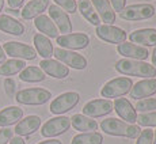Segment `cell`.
<instances>
[{
	"mask_svg": "<svg viewBox=\"0 0 156 144\" xmlns=\"http://www.w3.org/2000/svg\"><path fill=\"white\" fill-rule=\"evenodd\" d=\"M115 71L128 76H139L144 79H151L156 76V68L154 65L148 64L140 60L121 59L115 63Z\"/></svg>",
	"mask_w": 156,
	"mask_h": 144,
	"instance_id": "6da1fadb",
	"label": "cell"
},
{
	"mask_svg": "<svg viewBox=\"0 0 156 144\" xmlns=\"http://www.w3.org/2000/svg\"><path fill=\"white\" fill-rule=\"evenodd\" d=\"M102 131L110 136H118V137H128V139H137L140 135V129L137 125L128 124L125 121L117 118H106L101 122Z\"/></svg>",
	"mask_w": 156,
	"mask_h": 144,
	"instance_id": "7a4b0ae2",
	"label": "cell"
},
{
	"mask_svg": "<svg viewBox=\"0 0 156 144\" xmlns=\"http://www.w3.org/2000/svg\"><path fill=\"white\" fill-rule=\"evenodd\" d=\"M52 98V92L46 88L34 87V88L20 90L15 94V99L20 105H29V106H40L46 103Z\"/></svg>",
	"mask_w": 156,
	"mask_h": 144,
	"instance_id": "3957f363",
	"label": "cell"
},
{
	"mask_svg": "<svg viewBox=\"0 0 156 144\" xmlns=\"http://www.w3.org/2000/svg\"><path fill=\"white\" fill-rule=\"evenodd\" d=\"M133 82L130 77L126 76H121V77H115L106 83L101 90V95L103 98H119L122 95L128 94L130 91Z\"/></svg>",
	"mask_w": 156,
	"mask_h": 144,
	"instance_id": "277c9868",
	"label": "cell"
},
{
	"mask_svg": "<svg viewBox=\"0 0 156 144\" xmlns=\"http://www.w3.org/2000/svg\"><path fill=\"white\" fill-rule=\"evenodd\" d=\"M155 7L148 3H141V4H130L125 7L119 13V18L129 22H137V20H145L149 19L155 15Z\"/></svg>",
	"mask_w": 156,
	"mask_h": 144,
	"instance_id": "5b68a950",
	"label": "cell"
},
{
	"mask_svg": "<svg viewBox=\"0 0 156 144\" xmlns=\"http://www.w3.org/2000/svg\"><path fill=\"white\" fill-rule=\"evenodd\" d=\"M53 56L57 59V61L64 64L65 67H71L73 70H84V68H87V59L83 55L73 52V50L56 48V49H53Z\"/></svg>",
	"mask_w": 156,
	"mask_h": 144,
	"instance_id": "8992f818",
	"label": "cell"
},
{
	"mask_svg": "<svg viewBox=\"0 0 156 144\" xmlns=\"http://www.w3.org/2000/svg\"><path fill=\"white\" fill-rule=\"evenodd\" d=\"M79 99H80V95L75 91L62 92V94H60L58 97L52 101V103H50V113L61 116L62 113H67L71 109H73L79 103Z\"/></svg>",
	"mask_w": 156,
	"mask_h": 144,
	"instance_id": "52a82bcc",
	"label": "cell"
},
{
	"mask_svg": "<svg viewBox=\"0 0 156 144\" xmlns=\"http://www.w3.org/2000/svg\"><path fill=\"white\" fill-rule=\"evenodd\" d=\"M5 56L19 60H34L37 57V52L33 46L27 44L18 42V41H8L3 45Z\"/></svg>",
	"mask_w": 156,
	"mask_h": 144,
	"instance_id": "ba28073f",
	"label": "cell"
},
{
	"mask_svg": "<svg viewBox=\"0 0 156 144\" xmlns=\"http://www.w3.org/2000/svg\"><path fill=\"white\" fill-rule=\"evenodd\" d=\"M58 48L68 50H80L88 46L90 37L84 33H69V34H62L56 38Z\"/></svg>",
	"mask_w": 156,
	"mask_h": 144,
	"instance_id": "9c48e42d",
	"label": "cell"
},
{
	"mask_svg": "<svg viewBox=\"0 0 156 144\" xmlns=\"http://www.w3.org/2000/svg\"><path fill=\"white\" fill-rule=\"evenodd\" d=\"M71 127V120L65 116L53 117V118L48 120L42 125L41 135L44 137H56L58 135L65 133Z\"/></svg>",
	"mask_w": 156,
	"mask_h": 144,
	"instance_id": "30bf717a",
	"label": "cell"
},
{
	"mask_svg": "<svg viewBox=\"0 0 156 144\" xmlns=\"http://www.w3.org/2000/svg\"><path fill=\"white\" fill-rule=\"evenodd\" d=\"M113 112V102L109 99H94L90 101L83 106V116L90 118L107 116Z\"/></svg>",
	"mask_w": 156,
	"mask_h": 144,
	"instance_id": "8fae6325",
	"label": "cell"
},
{
	"mask_svg": "<svg viewBox=\"0 0 156 144\" xmlns=\"http://www.w3.org/2000/svg\"><path fill=\"white\" fill-rule=\"evenodd\" d=\"M97 35L102 41L107 44H122L126 40V33L122 29L113 25H99L97 26Z\"/></svg>",
	"mask_w": 156,
	"mask_h": 144,
	"instance_id": "7c38bea8",
	"label": "cell"
},
{
	"mask_svg": "<svg viewBox=\"0 0 156 144\" xmlns=\"http://www.w3.org/2000/svg\"><path fill=\"white\" fill-rule=\"evenodd\" d=\"M48 8H49V18L56 25L57 30L60 33H62V34H69L72 31V23L68 14L60 7H57L56 4L49 5Z\"/></svg>",
	"mask_w": 156,
	"mask_h": 144,
	"instance_id": "4fadbf2b",
	"label": "cell"
},
{
	"mask_svg": "<svg viewBox=\"0 0 156 144\" xmlns=\"http://www.w3.org/2000/svg\"><path fill=\"white\" fill-rule=\"evenodd\" d=\"M117 52L124 59L140 60V61H144L145 59H148V55H149L147 48L132 44V42H122V44L117 45Z\"/></svg>",
	"mask_w": 156,
	"mask_h": 144,
	"instance_id": "5bb4252c",
	"label": "cell"
},
{
	"mask_svg": "<svg viewBox=\"0 0 156 144\" xmlns=\"http://www.w3.org/2000/svg\"><path fill=\"white\" fill-rule=\"evenodd\" d=\"M130 98L133 99H145L156 92V77L151 79H144L137 82L136 85L132 86L130 88Z\"/></svg>",
	"mask_w": 156,
	"mask_h": 144,
	"instance_id": "9a60e30c",
	"label": "cell"
},
{
	"mask_svg": "<svg viewBox=\"0 0 156 144\" xmlns=\"http://www.w3.org/2000/svg\"><path fill=\"white\" fill-rule=\"evenodd\" d=\"M40 68L44 71V74L49 75L52 77H56V79H64L69 75V68L65 67L64 64H61L57 60L52 59L42 60L40 63Z\"/></svg>",
	"mask_w": 156,
	"mask_h": 144,
	"instance_id": "2e32d148",
	"label": "cell"
},
{
	"mask_svg": "<svg viewBox=\"0 0 156 144\" xmlns=\"http://www.w3.org/2000/svg\"><path fill=\"white\" fill-rule=\"evenodd\" d=\"M132 44H139L140 46H156V29H139L129 34Z\"/></svg>",
	"mask_w": 156,
	"mask_h": 144,
	"instance_id": "e0dca14e",
	"label": "cell"
},
{
	"mask_svg": "<svg viewBox=\"0 0 156 144\" xmlns=\"http://www.w3.org/2000/svg\"><path fill=\"white\" fill-rule=\"evenodd\" d=\"M113 107L115 109V113L125 120L128 124H134L137 120V112L134 110L133 105L129 102L126 98H117L115 102L113 103Z\"/></svg>",
	"mask_w": 156,
	"mask_h": 144,
	"instance_id": "ac0fdd59",
	"label": "cell"
},
{
	"mask_svg": "<svg viewBox=\"0 0 156 144\" xmlns=\"http://www.w3.org/2000/svg\"><path fill=\"white\" fill-rule=\"evenodd\" d=\"M41 127V118L38 116H27L22 118L16 125H15L14 132L18 136H30L34 132H37Z\"/></svg>",
	"mask_w": 156,
	"mask_h": 144,
	"instance_id": "d6986e66",
	"label": "cell"
},
{
	"mask_svg": "<svg viewBox=\"0 0 156 144\" xmlns=\"http://www.w3.org/2000/svg\"><path fill=\"white\" fill-rule=\"evenodd\" d=\"M48 7H49V0H30L20 11V16L26 20L35 19L37 16L42 15Z\"/></svg>",
	"mask_w": 156,
	"mask_h": 144,
	"instance_id": "ffe728a7",
	"label": "cell"
},
{
	"mask_svg": "<svg viewBox=\"0 0 156 144\" xmlns=\"http://www.w3.org/2000/svg\"><path fill=\"white\" fill-rule=\"evenodd\" d=\"M95 11L103 25H113L115 20V13L113 11V7L110 4V0H91Z\"/></svg>",
	"mask_w": 156,
	"mask_h": 144,
	"instance_id": "44dd1931",
	"label": "cell"
},
{
	"mask_svg": "<svg viewBox=\"0 0 156 144\" xmlns=\"http://www.w3.org/2000/svg\"><path fill=\"white\" fill-rule=\"evenodd\" d=\"M0 31L11 35H22L25 33V25L7 14L0 15Z\"/></svg>",
	"mask_w": 156,
	"mask_h": 144,
	"instance_id": "7402d4cb",
	"label": "cell"
},
{
	"mask_svg": "<svg viewBox=\"0 0 156 144\" xmlns=\"http://www.w3.org/2000/svg\"><path fill=\"white\" fill-rule=\"evenodd\" d=\"M23 117V110L18 106H8L0 110V127L5 128L18 124Z\"/></svg>",
	"mask_w": 156,
	"mask_h": 144,
	"instance_id": "603a6c76",
	"label": "cell"
},
{
	"mask_svg": "<svg viewBox=\"0 0 156 144\" xmlns=\"http://www.w3.org/2000/svg\"><path fill=\"white\" fill-rule=\"evenodd\" d=\"M34 26L41 34L46 35L48 38H57L58 37V30L56 25L52 22L49 16L46 15H40L34 19Z\"/></svg>",
	"mask_w": 156,
	"mask_h": 144,
	"instance_id": "cb8c5ba5",
	"label": "cell"
},
{
	"mask_svg": "<svg viewBox=\"0 0 156 144\" xmlns=\"http://www.w3.org/2000/svg\"><path fill=\"white\" fill-rule=\"evenodd\" d=\"M69 120H71L72 127L76 131H80L82 133H84V132H95L98 129L97 121L83 114H73L72 118Z\"/></svg>",
	"mask_w": 156,
	"mask_h": 144,
	"instance_id": "d4e9b609",
	"label": "cell"
},
{
	"mask_svg": "<svg viewBox=\"0 0 156 144\" xmlns=\"http://www.w3.org/2000/svg\"><path fill=\"white\" fill-rule=\"evenodd\" d=\"M33 41H34L35 52L41 57H44V60L50 59L53 56V45L50 42V38H48L44 34H35Z\"/></svg>",
	"mask_w": 156,
	"mask_h": 144,
	"instance_id": "484cf974",
	"label": "cell"
},
{
	"mask_svg": "<svg viewBox=\"0 0 156 144\" xmlns=\"http://www.w3.org/2000/svg\"><path fill=\"white\" fill-rule=\"evenodd\" d=\"M77 8H79V11H80V15H82L88 23H91V25H94V26L101 25V19H99V16H98L97 11H95L94 5H92L91 0H79Z\"/></svg>",
	"mask_w": 156,
	"mask_h": 144,
	"instance_id": "4316f807",
	"label": "cell"
},
{
	"mask_svg": "<svg viewBox=\"0 0 156 144\" xmlns=\"http://www.w3.org/2000/svg\"><path fill=\"white\" fill-rule=\"evenodd\" d=\"M45 74L40 67H34V65H30L26 67L23 71H20L19 74V79L22 82H27V83H37V82H42L45 80Z\"/></svg>",
	"mask_w": 156,
	"mask_h": 144,
	"instance_id": "83f0119b",
	"label": "cell"
},
{
	"mask_svg": "<svg viewBox=\"0 0 156 144\" xmlns=\"http://www.w3.org/2000/svg\"><path fill=\"white\" fill-rule=\"evenodd\" d=\"M26 68V63L25 60H19V59H11L4 61L0 65V75L2 76H11L15 75L18 72L23 71Z\"/></svg>",
	"mask_w": 156,
	"mask_h": 144,
	"instance_id": "f1b7e54d",
	"label": "cell"
},
{
	"mask_svg": "<svg viewBox=\"0 0 156 144\" xmlns=\"http://www.w3.org/2000/svg\"><path fill=\"white\" fill-rule=\"evenodd\" d=\"M103 136L98 132H84V133L76 135L72 139L71 144H102Z\"/></svg>",
	"mask_w": 156,
	"mask_h": 144,
	"instance_id": "f546056e",
	"label": "cell"
},
{
	"mask_svg": "<svg viewBox=\"0 0 156 144\" xmlns=\"http://www.w3.org/2000/svg\"><path fill=\"white\" fill-rule=\"evenodd\" d=\"M136 122L141 127H156V112H148V113H141L137 116Z\"/></svg>",
	"mask_w": 156,
	"mask_h": 144,
	"instance_id": "4dcf8cb0",
	"label": "cell"
},
{
	"mask_svg": "<svg viewBox=\"0 0 156 144\" xmlns=\"http://www.w3.org/2000/svg\"><path fill=\"white\" fill-rule=\"evenodd\" d=\"M156 109V99L155 98H145V99H141L136 103L134 106V110L136 112H141V113H148L152 112V110Z\"/></svg>",
	"mask_w": 156,
	"mask_h": 144,
	"instance_id": "1f68e13d",
	"label": "cell"
},
{
	"mask_svg": "<svg viewBox=\"0 0 156 144\" xmlns=\"http://www.w3.org/2000/svg\"><path fill=\"white\" fill-rule=\"evenodd\" d=\"M56 5L60 7L61 10H64L67 14H75L76 13L77 4L75 0H55Z\"/></svg>",
	"mask_w": 156,
	"mask_h": 144,
	"instance_id": "d6a6232c",
	"label": "cell"
},
{
	"mask_svg": "<svg viewBox=\"0 0 156 144\" xmlns=\"http://www.w3.org/2000/svg\"><path fill=\"white\" fill-rule=\"evenodd\" d=\"M154 143V131H151L149 128L140 132V135L137 136L136 144H152Z\"/></svg>",
	"mask_w": 156,
	"mask_h": 144,
	"instance_id": "836d02e7",
	"label": "cell"
},
{
	"mask_svg": "<svg viewBox=\"0 0 156 144\" xmlns=\"http://www.w3.org/2000/svg\"><path fill=\"white\" fill-rule=\"evenodd\" d=\"M4 91L10 98H12L14 95L16 94V83H15L14 79L7 77V79L4 80Z\"/></svg>",
	"mask_w": 156,
	"mask_h": 144,
	"instance_id": "e575fe53",
	"label": "cell"
},
{
	"mask_svg": "<svg viewBox=\"0 0 156 144\" xmlns=\"http://www.w3.org/2000/svg\"><path fill=\"white\" fill-rule=\"evenodd\" d=\"M14 137V129L10 128H2L0 129V144H8Z\"/></svg>",
	"mask_w": 156,
	"mask_h": 144,
	"instance_id": "d590c367",
	"label": "cell"
},
{
	"mask_svg": "<svg viewBox=\"0 0 156 144\" xmlns=\"http://www.w3.org/2000/svg\"><path fill=\"white\" fill-rule=\"evenodd\" d=\"M125 3H126V0H110V4H112V7H113V11H115V13H121V11L124 10Z\"/></svg>",
	"mask_w": 156,
	"mask_h": 144,
	"instance_id": "8d00e7d4",
	"label": "cell"
},
{
	"mask_svg": "<svg viewBox=\"0 0 156 144\" xmlns=\"http://www.w3.org/2000/svg\"><path fill=\"white\" fill-rule=\"evenodd\" d=\"M23 2H25V0H7L10 8H12V10H18V8L23 4Z\"/></svg>",
	"mask_w": 156,
	"mask_h": 144,
	"instance_id": "74e56055",
	"label": "cell"
},
{
	"mask_svg": "<svg viewBox=\"0 0 156 144\" xmlns=\"http://www.w3.org/2000/svg\"><path fill=\"white\" fill-rule=\"evenodd\" d=\"M10 144H26V143L20 136H14L12 139L10 140Z\"/></svg>",
	"mask_w": 156,
	"mask_h": 144,
	"instance_id": "f35d334b",
	"label": "cell"
},
{
	"mask_svg": "<svg viewBox=\"0 0 156 144\" xmlns=\"http://www.w3.org/2000/svg\"><path fill=\"white\" fill-rule=\"evenodd\" d=\"M5 61V53H4V49H3V45L0 44V64Z\"/></svg>",
	"mask_w": 156,
	"mask_h": 144,
	"instance_id": "ab89813d",
	"label": "cell"
},
{
	"mask_svg": "<svg viewBox=\"0 0 156 144\" xmlns=\"http://www.w3.org/2000/svg\"><path fill=\"white\" fill-rule=\"evenodd\" d=\"M38 144H62L60 140H56V139H50V140H45V142H41Z\"/></svg>",
	"mask_w": 156,
	"mask_h": 144,
	"instance_id": "60d3db41",
	"label": "cell"
},
{
	"mask_svg": "<svg viewBox=\"0 0 156 144\" xmlns=\"http://www.w3.org/2000/svg\"><path fill=\"white\" fill-rule=\"evenodd\" d=\"M152 65L156 68V46H155L154 52H152Z\"/></svg>",
	"mask_w": 156,
	"mask_h": 144,
	"instance_id": "b9f144b4",
	"label": "cell"
},
{
	"mask_svg": "<svg viewBox=\"0 0 156 144\" xmlns=\"http://www.w3.org/2000/svg\"><path fill=\"white\" fill-rule=\"evenodd\" d=\"M7 13H11V14H14V15H18V14H19V11H18V10H12V8H7Z\"/></svg>",
	"mask_w": 156,
	"mask_h": 144,
	"instance_id": "7bdbcfd3",
	"label": "cell"
},
{
	"mask_svg": "<svg viewBox=\"0 0 156 144\" xmlns=\"http://www.w3.org/2000/svg\"><path fill=\"white\" fill-rule=\"evenodd\" d=\"M3 7H4V0H0V11L3 10Z\"/></svg>",
	"mask_w": 156,
	"mask_h": 144,
	"instance_id": "ee69618b",
	"label": "cell"
},
{
	"mask_svg": "<svg viewBox=\"0 0 156 144\" xmlns=\"http://www.w3.org/2000/svg\"><path fill=\"white\" fill-rule=\"evenodd\" d=\"M152 144H156V131L154 132V143Z\"/></svg>",
	"mask_w": 156,
	"mask_h": 144,
	"instance_id": "f6af8a7d",
	"label": "cell"
}]
</instances>
